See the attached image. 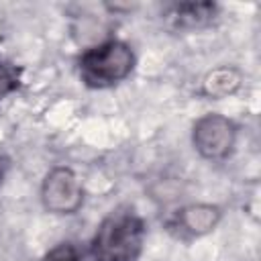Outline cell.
<instances>
[{
  "instance_id": "1",
  "label": "cell",
  "mask_w": 261,
  "mask_h": 261,
  "mask_svg": "<svg viewBox=\"0 0 261 261\" xmlns=\"http://www.w3.org/2000/svg\"><path fill=\"white\" fill-rule=\"evenodd\" d=\"M145 222L130 206L108 212L92 239V261H137L143 251Z\"/></svg>"
},
{
  "instance_id": "2",
  "label": "cell",
  "mask_w": 261,
  "mask_h": 261,
  "mask_svg": "<svg viewBox=\"0 0 261 261\" xmlns=\"http://www.w3.org/2000/svg\"><path fill=\"white\" fill-rule=\"evenodd\" d=\"M133 67L135 53L126 43L118 39H110L96 47H90L77 59L80 80L94 90L120 84L130 75Z\"/></svg>"
},
{
  "instance_id": "3",
  "label": "cell",
  "mask_w": 261,
  "mask_h": 261,
  "mask_svg": "<svg viewBox=\"0 0 261 261\" xmlns=\"http://www.w3.org/2000/svg\"><path fill=\"white\" fill-rule=\"evenodd\" d=\"M43 206L53 214H73L84 202V190L69 167H55L47 173L41 188Z\"/></svg>"
},
{
  "instance_id": "4",
  "label": "cell",
  "mask_w": 261,
  "mask_h": 261,
  "mask_svg": "<svg viewBox=\"0 0 261 261\" xmlns=\"http://www.w3.org/2000/svg\"><path fill=\"white\" fill-rule=\"evenodd\" d=\"M237 139L234 124L220 114H206L194 124L192 141L196 151L206 159H222L226 157Z\"/></svg>"
},
{
  "instance_id": "5",
  "label": "cell",
  "mask_w": 261,
  "mask_h": 261,
  "mask_svg": "<svg viewBox=\"0 0 261 261\" xmlns=\"http://www.w3.org/2000/svg\"><path fill=\"white\" fill-rule=\"evenodd\" d=\"M216 16V4L212 2H186L175 4L169 12V20L177 29H200Z\"/></svg>"
},
{
  "instance_id": "6",
  "label": "cell",
  "mask_w": 261,
  "mask_h": 261,
  "mask_svg": "<svg viewBox=\"0 0 261 261\" xmlns=\"http://www.w3.org/2000/svg\"><path fill=\"white\" fill-rule=\"evenodd\" d=\"M220 210L210 204H194L177 214V224L190 234H204L218 224Z\"/></svg>"
},
{
  "instance_id": "7",
  "label": "cell",
  "mask_w": 261,
  "mask_h": 261,
  "mask_svg": "<svg viewBox=\"0 0 261 261\" xmlns=\"http://www.w3.org/2000/svg\"><path fill=\"white\" fill-rule=\"evenodd\" d=\"M239 82H241L239 71L228 69V67H220L204 80V92L212 98H220V96L232 94L239 88Z\"/></svg>"
},
{
  "instance_id": "8",
  "label": "cell",
  "mask_w": 261,
  "mask_h": 261,
  "mask_svg": "<svg viewBox=\"0 0 261 261\" xmlns=\"http://www.w3.org/2000/svg\"><path fill=\"white\" fill-rule=\"evenodd\" d=\"M20 86V69L4 59H0V100L16 92Z\"/></svg>"
},
{
  "instance_id": "9",
  "label": "cell",
  "mask_w": 261,
  "mask_h": 261,
  "mask_svg": "<svg viewBox=\"0 0 261 261\" xmlns=\"http://www.w3.org/2000/svg\"><path fill=\"white\" fill-rule=\"evenodd\" d=\"M41 261H82V259L71 243H59L53 249H49Z\"/></svg>"
},
{
  "instance_id": "10",
  "label": "cell",
  "mask_w": 261,
  "mask_h": 261,
  "mask_svg": "<svg viewBox=\"0 0 261 261\" xmlns=\"http://www.w3.org/2000/svg\"><path fill=\"white\" fill-rule=\"evenodd\" d=\"M6 165H8V163H6V159L0 155V179H2V175H4V171H6Z\"/></svg>"
}]
</instances>
